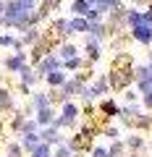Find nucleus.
<instances>
[{
	"label": "nucleus",
	"instance_id": "nucleus-1",
	"mask_svg": "<svg viewBox=\"0 0 152 157\" xmlns=\"http://www.w3.org/2000/svg\"><path fill=\"white\" fill-rule=\"evenodd\" d=\"M134 34L142 39V42H147V39L152 37V34H150V26H147V24H136V32H134Z\"/></svg>",
	"mask_w": 152,
	"mask_h": 157
},
{
	"label": "nucleus",
	"instance_id": "nucleus-2",
	"mask_svg": "<svg viewBox=\"0 0 152 157\" xmlns=\"http://www.w3.org/2000/svg\"><path fill=\"white\" fill-rule=\"evenodd\" d=\"M73 11L76 13H87V0H76V3H73Z\"/></svg>",
	"mask_w": 152,
	"mask_h": 157
},
{
	"label": "nucleus",
	"instance_id": "nucleus-3",
	"mask_svg": "<svg viewBox=\"0 0 152 157\" xmlns=\"http://www.w3.org/2000/svg\"><path fill=\"white\" fill-rule=\"evenodd\" d=\"M113 3H115V0H97V8H95V11H102V8L113 6Z\"/></svg>",
	"mask_w": 152,
	"mask_h": 157
},
{
	"label": "nucleus",
	"instance_id": "nucleus-4",
	"mask_svg": "<svg viewBox=\"0 0 152 157\" xmlns=\"http://www.w3.org/2000/svg\"><path fill=\"white\" fill-rule=\"evenodd\" d=\"M71 26H73V29H87V24H84V21H73Z\"/></svg>",
	"mask_w": 152,
	"mask_h": 157
},
{
	"label": "nucleus",
	"instance_id": "nucleus-5",
	"mask_svg": "<svg viewBox=\"0 0 152 157\" xmlns=\"http://www.w3.org/2000/svg\"><path fill=\"white\" fill-rule=\"evenodd\" d=\"M87 3H97V0H87Z\"/></svg>",
	"mask_w": 152,
	"mask_h": 157
}]
</instances>
